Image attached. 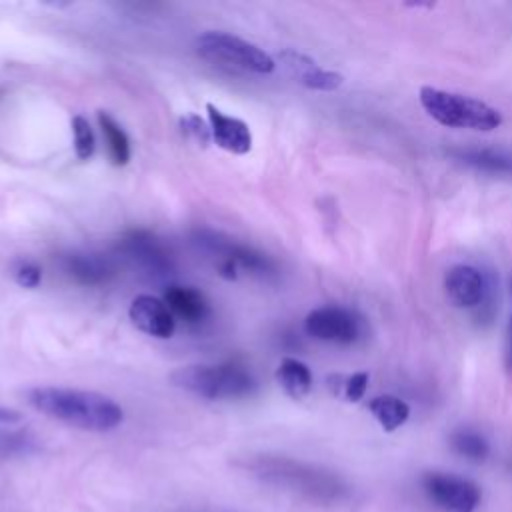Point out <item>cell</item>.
Segmentation results:
<instances>
[{
    "label": "cell",
    "instance_id": "1",
    "mask_svg": "<svg viewBox=\"0 0 512 512\" xmlns=\"http://www.w3.org/2000/svg\"><path fill=\"white\" fill-rule=\"evenodd\" d=\"M26 400L32 408L54 420L92 432L112 430L124 418L122 408L110 396L92 390L40 386L28 390Z\"/></svg>",
    "mask_w": 512,
    "mask_h": 512
},
{
    "label": "cell",
    "instance_id": "2",
    "mask_svg": "<svg viewBox=\"0 0 512 512\" xmlns=\"http://www.w3.org/2000/svg\"><path fill=\"white\" fill-rule=\"evenodd\" d=\"M418 98L428 116L442 126L490 132L502 124V114L496 108L472 96L422 86Z\"/></svg>",
    "mask_w": 512,
    "mask_h": 512
},
{
    "label": "cell",
    "instance_id": "3",
    "mask_svg": "<svg viewBox=\"0 0 512 512\" xmlns=\"http://www.w3.org/2000/svg\"><path fill=\"white\" fill-rule=\"evenodd\" d=\"M170 380L178 388L210 400L244 398L250 396L256 388V382L248 368L238 362H226L218 366H182L170 374Z\"/></svg>",
    "mask_w": 512,
    "mask_h": 512
},
{
    "label": "cell",
    "instance_id": "4",
    "mask_svg": "<svg viewBox=\"0 0 512 512\" xmlns=\"http://www.w3.org/2000/svg\"><path fill=\"white\" fill-rule=\"evenodd\" d=\"M256 470L276 482L290 486L316 500H336L344 492V484L330 472L314 468L288 458H262L256 464Z\"/></svg>",
    "mask_w": 512,
    "mask_h": 512
},
{
    "label": "cell",
    "instance_id": "5",
    "mask_svg": "<svg viewBox=\"0 0 512 512\" xmlns=\"http://www.w3.org/2000/svg\"><path fill=\"white\" fill-rule=\"evenodd\" d=\"M198 54L214 64L230 66L254 74H270L274 70V60L256 44L242 40L226 32H204L196 38Z\"/></svg>",
    "mask_w": 512,
    "mask_h": 512
},
{
    "label": "cell",
    "instance_id": "6",
    "mask_svg": "<svg viewBox=\"0 0 512 512\" xmlns=\"http://www.w3.org/2000/svg\"><path fill=\"white\" fill-rule=\"evenodd\" d=\"M422 488L444 512H474L482 498L476 482L456 474L428 472L422 476Z\"/></svg>",
    "mask_w": 512,
    "mask_h": 512
},
{
    "label": "cell",
    "instance_id": "7",
    "mask_svg": "<svg viewBox=\"0 0 512 512\" xmlns=\"http://www.w3.org/2000/svg\"><path fill=\"white\" fill-rule=\"evenodd\" d=\"M304 330L308 336L322 342L352 344L362 336V318L342 306H322L308 312Z\"/></svg>",
    "mask_w": 512,
    "mask_h": 512
},
{
    "label": "cell",
    "instance_id": "8",
    "mask_svg": "<svg viewBox=\"0 0 512 512\" xmlns=\"http://www.w3.org/2000/svg\"><path fill=\"white\" fill-rule=\"evenodd\" d=\"M134 264L144 268L154 276H166L172 272V260L160 240L146 230H132L126 234L118 246Z\"/></svg>",
    "mask_w": 512,
    "mask_h": 512
},
{
    "label": "cell",
    "instance_id": "9",
    "mask_svg": "<svg viewBox=\"0 0 512 512\" xmlns=\"http://www.w3.org/2000/svg\"><path fill=\"white\" fill-rule=\"evenodd\" d=\"M128 316L138 330L154 338H170L176 330V318L164 300L150 294L136 296L130 304Z\"/></svg>",
    "mask_w": 512,
    "mask_h": 512
},
{
    "label": "cell",
    "instance_id": "10",
    "mask_svg": "<svg viewBox=\"0 0 512 512\" xmlns=\"http://www.w3.org/2000/svg\"><path fill=\"white\" fill-rule=\"evenodd\" d=\"M450 302L458 308H478L486 298L484 274L470 264H456L444 276Z\"/></svg>",
    "mask_w": 512,
    "mask_h": 512
},
{
    "label": "cell",
    "instance_id": "11",
    "mask_svg": "<svg viewBox=\"0 0 512 512\" xmlns=\"http://www.w3.org/2000/svg\"><path fill=\"white\" fill-rule=\"evenodd\" d=\"M208 112V122H210V132L212 140L226 152L232 154H246L252 148V132L248 124L236 116L224 114L220 108L214 104H206Z\"/></svg>",
    "mask_w": 512,
    "mask_h": 512
},
{
    "label": "cell",
    "instance_id": "12",
    "mask_svg": "<svg viewBox=\"0 0 512 512\" xmlns=\"http://www.w3.org/2000/svg\"><path fill=\"white\" fill-rule=\"evenodd\" d=\"M280 60L284 62L286 70L306 88L310 90H322V92H330L342 86L344 78L338 72L332 70H324L322 66H318L310 56L300 54L296 50H284L280 52Z\"/></svg>",
    "mask_w": 512,
    "mask_h": 512
},
{
    "label": "cell",
    "instance_id": "13",
    "mask_svg": "<svg viewBox=\"0 0 512 512\" xmlns=\"http://www.w3.org/2000/svg\"><path fill=\"white\" fill-rule=\"evenodd\" d=\"M164 304L174 314V318L178 316L186 324H200L210 316V302L194 286L170 284L164 290Z\"/></svg>",
    "mask_w": 512,
    "mask_h": 512
},
{
    "label": "cell",
    "instance_id": "14",
    "mask_svg": "<svg viewBox=\"0 0 512 512\" xmlns=\"http://www.w3.org/2000/svg\"><path fill=\"white\" fill-rule=\"evenodd\" d=\"M66 272L84 286H100L114 276V266L98 254H70L66 258Z\"/></svg>",
    "mask_w": 512,
    "mask_h": 512
},
{
    "label": "cell",
    "instance_id": "15",
    "mask_svg": "<svg viewBox=\"0 0 512 512\" xmlns=\"http://www.w3.org/2000/svg\"><path fill=\"white\" fill-rule=\"evenodd\" d=\"M276 378L284 388V392L296 400L308 396V392L312 390V372L298 358H292V356L282 358L276 370Z\"/></svg>",
    "mask_w": 512,
    "mask_h": 512
},
{
    "label": "cell",
    "instance_id": "16",
    "mask_svg": "<svg viewBox=\"0 0 512 512\" xmlns=\"http://www.w3.org/2000/svg\"><path fill=\"white\" fill-rule=\"evenodd\" d=\"M460 162L490 174H508L512 172V156L492 150V148H462L452 152Z\"/></svg>",
    "mask_w": 512,
    "mask_h": 512
},
{
    "label": "cell",
    "instance_id": "17",
    "mask_svg": "<svg viewBox=\"0 0 512 512\" xmlns=\"http://www.w3.org/2000/svg\"><path fill=\"white\" fill-rule=\"evenodd\" d=\"M104 142H106V150H108V158L114 166H126L130 160V140L128 134L122 130V126L104 110H98L96 114Z\"/></svg>",
    "mask_w": 512,
    "mask_h": 512
},
{
    "label": "cell",
    "instance_id": "18",
    "mask_svg": "<svg viewBox=\"0 0 512 512\" xmlns=\"http://www.w3.org/2000/svg\"><path fill=\"white\" fill-rule=\"evenodd\" d=\"M368 410L372 412V416L378 420V424L386 430V432H394L396 428H400L408 416H410V406L392 394H382V396H374L368 402Z\"/></svg>",
    "mask_w": 512,
    "mask_h": 512
},
{
    "label": "cell",
    "instance_id": "19",
    "mask_svg": "<svg viewBox=\"0 0 512 512\" xmlns=\"http://www.w3.org/2000/svg\"><path fill=\"white\" fill-rule=\"evenodd\" d=\"M450 444L460 456H464L468 460H474V462L486 460V456L490 452V446H488L486 438L480 436L478 432H472V430H456L450 436Z\"/></svg>",
    "mask_w": 512,
    "mask_h": 512
},
{
    "label": "cell",
    "instance_id": "20",
    "mask_svg": "<svg viewBox=\"0 0 512 512\" xmlns=\"http://www.w3.org/2000/svg\"><path fill=\"white\" fill-rule=\"evenodd\" d=\"M72 136H74V152L80 160H88L94 154L96 148V140H94V132L90 128V122L82 116L76 114L72 118Z\"/></svg>",
    "mask_w": 512,
    "mask_h": 512
},
{
    "label": "cell",
    "instance_id": "21",
    "mask_svg": "<svg viewBox=\"0 0 512 512\" xmlns=\"http://www.w3.org/2000/svg\"><path fill=\"white\" fill-rule=\"evenodd\" d=\"M180 126L182 132L190 138H194L196 142H200L202 146H206L212 140V132L210 126H206V122L198 116V114H186L180 118Z\"/></svg>",
    "mask_w": 512,
    "mask_h": 512
},
{
    "label": "cell",
    "instance_id": "22",
    "mask_svg": "<svg viewBox=\"0 0 512 512\" xmlns=\"http://www.w3.org/2000/svg\"><path fill=\"white\" fill-rule=\"evenodd\" d=\"M368 388V374L366 372H356V374H350L344 378V384H342V394L348 402H358L364 392Z\"/></svg>",
    "mask_w": 512,
    "mask_h": 512
},
{
    "label": "cell",
    "instance_id": "23",
    "mask_svg": "<svg viewBox=\"0 0 512 512\" xmlns=\"http://www.w3.org/2000/svg\"><path fill=\"white\" fill-rule=\"evenodd\" d=\"M14 278L24 288H36L40 284V280H42V270L36 264H32V262H24V264H20L16 268Z\"/></svg>",
    "mask_w": 512,
    "mask_h": 512
},
{
    "label": "cell",
    "instance_id": "24",
    "mask_svg": "<svg viewBox=\"0 0 512 512\" xmlns=\"http://www.w3.org/2000/svg\"><path fill=\"white\" fill-rule=\"evenodd\" d=\"M18 420H20V412L0 406V424H12V422H18Z\"/></svg>",
    "mask_w": 512,
    "mask_h": 512
},
{
    "label": "cell",
    "instance_id": "25",
    "mask_svg": "<svg viewBox=\"0 0 512 512\" xmlns=\"http://www.w3.org/2000/svg\"><path fill=\"white\" fill-rule=\"evenodd\" d=\"M506 364L512 368V314H510V324H508V344H506Z\"/></svg>",
    "mask_w": 512,
    "mask_h": 512
}]
</instances>
